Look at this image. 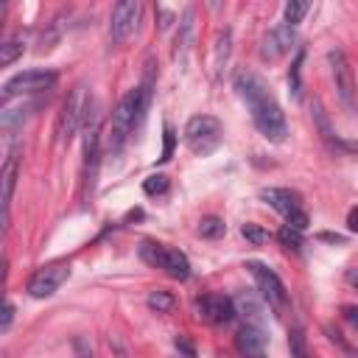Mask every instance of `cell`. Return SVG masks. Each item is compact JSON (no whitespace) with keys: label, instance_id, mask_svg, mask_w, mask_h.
I'll return each instance as SVG.
<instances>
[{"label":"cell","instance_id":"obj_1","mask_svg":"<svg viewBox=\"0 0 358 358\" xmlns=\"http://www.w3.org/2000/svg\"><path fill=\"white\" fill-rule=\"evenodd\" d=\"M235 90H238L241 101L247 104L255 129H258L269 143H283L286 134H288L286 115H283L280 104L274 101V95L269 93L266 81H263L260 76L249 73V70H241V73L235 76Z\"/></svg>","mask_w":358,"mask_h":358},{"label":"cell","instance_id":"obj_2","mask_svg":"<svg viewBox=\"0 0 358 358\" xmlns=\"http://www.w3.org/2000/svg\"><path fill=\"white\" fill-rule=\"evenodd\" d=\"M148 107H151V84L148 81L140 84V87H134V90H129L120 98V104L112 112L109 129H107V151L118 154L129 143V137L134 134V129L143 123Z\"/></svg>","mask_w":358,"mask_h":358},{"label":"cell","instance_id":"obj_3","mask_svg":"<svg viewBox=\"0 0 358 358\" xmlns=\"http://www.w3.org/2000/svg\"><path fill=\"white\" fill-rule=\"evenodd\" d=\"M140 258L148 266L162 269L173 280H188L191 277V260H188V255L173 249V247H165V244H157V241H143L140 244Z\"/></svg>","mask_w":358,"mask_h":358},{"label":"cell","instance_id":"obj_4","mask_svg":"<svg viewBox=\"0 0 358 358\" xmlns=\"http://www.w3.org/2000/svg\"><path fill=\"white\" fill-rule=\"evenodd\" d=\"M185 146L199 154V157H208L219 148L221 143V120L213 118V115H194L188 123H185Z\"/></svg>","mask_w":358,"mask_h":358},{"label":"cell","instance_id":"obj_5","mask_svg":"<svg viewBox=\"0 0 358 358\" xmlns=\"http://www.w3.org/2000/svg\"><path fill=\"white\" fill-rule=\"evenodd\" d=\"M247 269L252 272L263 302H269V308H274L277 313H283L291 299H288V288H286V283L280 280V274H277L274 269H269L266 263H260V260H249Z\"/></svg>","mask_w":358,"mask_h":358},{"label":"cell","instance_id":"obj_6","mask_svg":"<svg viewBox=\"0 0 358 358\" xmlns=\"http://www.w3.org/2000/svg\"><path fill=\"white\" fill-rule=\"evenodd\" d=\"M56 70H42V68H31V70H23L17 76H12L6 84H3V104H9L12 98L17 95H29V93H45L56 84Z\"/></svg>","mask_w":358,"mask_h":358},{"label":"cell","instance_id":"obj_7","mask_svg":"<svg viewBox=\"0 0 358 358\" xmlns=\"http://www.w3.org/2000/svg\"><path fill=\"white\" fill-rule=\"evenodd\" d=\"M87 107H90V98H87V87H84V84H76V87H73V93L68 95L65 107H62V115H59V126H56V132H59V143H62V146H68V143L73 140V134L79 132V123L84 120V115H87Z\"/></svg>","mask_w":358,"mask_h":358},{"label":"cell","instance_id":"obj_8","mask_svg":"<svg viewBox=\"0 0 358 358\" xmlns=\"http://www.w3.org/2000/svg\"><path fill=\"white\" fill-rule=\"evenodd\" d=\"M70 277V266L68 263H48L42 269L34 272V277L29 280V294L34 299H45V297H54L62 283Z\"/></svg>","mask_w":358,"mask_h":358},{"label":"cell","instance_id":"obj_9","mask_svg":"<svg viewBox=\"0 0 358 358\" xmlns=\"http://www.w3.org/2000/svg\"><path fill=\"white\" fill-rule=\"evenodd\" d=\"M137 23H140V3L134 0H123L112 9V17H109V40L115 45H123L134 31H137Z\"/></svg>","mask_w":358,"mask_h":358},{"label":"cell","instance_id":"obj_10","mask_svg":"<svg viewBox=\"0 0 358 358\" xmlns=\"http://www.w3.org/2000/svg\"><path fill=\"white\" fill-rule=\"evenodd\" d=\"M196 311L210 325H230L238 316L235 299L233 297H224V294H205V297H199L196 299Z\"/></svg>","mask_w":358,"mask_h":358},{"label":"cell","instance_id":"obj_11","mask_svg":"<svg viewBox=\"0 0 358 358\" xmlns=\"http://www.w3.org/2000/svg\"><path fill=\"white\" fill-rule=\"evenodd\" d=\"M330 59V68H333V79H336V90H338V98L347 109L355 107V73H352V65L350 59L341 54V51H330L327 54Z\"/></svg>","mask_w":358,"mask_h":358},{"label":"cell","instance_id":"obj_12","mask_svg":"<svg viewBox=\"0 0 358 358\" xmlns=\"http://www.w3.org/2000/svg\"><path fill=\"white\" fill-rule=\"evenodd\" d=\"M297 42V29L288 26V23H280L274 26L266 37H263V45H260V56L266 62H277L280 56H286Z\"/></svg>","mask_w":358,"mask_h":358},{"label":"cell","instance_id":"obj_13","mask_svg":"<svg viewBox=\"0 0 358 358\" xmlns=\"http://www.w3.org/2000/svg\"><path fill=\"white\" fill-rule=\"evenodd\" d=\"M235 350L244 358H266V333L260 330V325H244L235 333Z\"/></svg>","mask_w":358,"mask_h":358},{"label":"cell","instance_id":"obj_14","mask_svg":"<svg viewBox=\"0 0 358 358\" xmlns=\"http://www.w3.org/2000/svg\"><path fill=\"white\" fill-rule=\"evenodd\" d=\"M260 199L269 208H274L277 213H283V216H288V213H294V210L302 208V196L297 191H291V188H263L260 191Z\"/></svg>","mask_w":358,"mask_h":358},{"label":"cell","instance_id":"obj_15","mask_svg":"<svg viewBox=\"0 0 358 358\" xmlns=\"http://www.w3.org/2000/svg\"><path fill=\"white\" fill-rule=\"evenodd\" d=\"M17 173H20V154L12 151L6 165H3V210H6V216H9V208H12V199H15Z\"/></svg>","mask_w":358,"mask_h":358},{"label":"cell","instance_id":"obj_16","mask_svg":"<svg viewBox=\"0 0 358 358\" xmlns=\"http://www.w3.org/2000/svg\"><path fill=\"white\" fill-rule=\"evenodd\" d=\"M191 42H194V12H185V20H182V26H179V34H176L173 59H185Z\"/></svg>","mask_w":358,"mask_h":358},{"label":"cell","instance_id":"obj_17","mask_svg":"<svg viewBox=\"0 0 358 358\" xmlns=\"http://www.w3.org/2000/svg\"><path fill=\"white\" fill-rule=\"evenodd\" d=\"M23 51H26L23 37H9L3 45H0V65H3V68L15 65V62L23 56Z\"/></svg>","mask_w":358,"mask_h":358},{"label":"cell","instance_id":"obj_18","mask_svg":"<svg viewBox=\"0 0 358 358\" xmlns=\"http://www.w3.org/2000/svg\"><path fill=\"white\" fill-rule=\"evenodd\" d=\"M148 308L151 311H157V313H168V311H173V305H176V297L171 294V291H162V288H154V291H148Z\"/></svg>","mask_w":358,"mask_h":358},{"label":"cell","instance_id":"obj_19","mask_svg":"<svg viewBox=\"0 0 358 358\" xmlns=\"http://www.w3.org/2000/svg\"><path fill=\"white\" fill-rule=\"evenodd\" d=\"M288 350H291V358H311L308 338H305V330L302 327H291L288 330Z\"/></svg>","mask_w":358,"mask_h":358},{"label":"cell","instance_id":"obj_20","mask_svg":"<svg viewBox=\"0 0 358 358\" xmlns=\"http://www.w3.org/2000/svg\"><path fill=\"white\" fill-rule=\"evenodd\" d=\"M227 233V224H224V219H219V216H205L202 221H199V235L202 238H221Z\"/></svg>","mask_w":358,"mask_h":358},{"label":"cell","instance_id":"obj_21","mask_svg":"<svg viewBox=\"0 0 358 358\" xmlns=\"http://www.w3.org/2000/svg\"><path fill=\"white\" fill-rule=\"evenodd\" d=\"M308 9H311V3H305V0H288L286 3V23L297 29L302 23V17L308 15Z\"/></svg>","mask_w":358,"mask_h":358},{"label":"cell","instance_id":"obj_22","mask_svg":"<svg viewBox=\"0 0 358 358\" xmlns=\"http://www.w3.org/2000/svg\"><path fill=\"white\" fill-rule=\"evenodd\" d=\"M168 176L165 173H151L148 179H146V182H143V191L148 194V196H159V194H165L168 191Z\"/></svg>","mask_w":358,"mask_h":358},{"label":"cell","instance_id":"obj_23","mask_svg":"<svg viewBox=\"0 0 358 358\" xmlns=\"http://www.w3.org/2000/svg\"><path fill=\"white\" fill-rule=\"evenodd\" d=\"M277 238H280V244H283V247H288V249H299V247H302V233L291 230L288 224H283V227H280Z\"/></svg>","mask_w":358,"mask_h":358},{"label":"cell","instance_id":"obj_24","mask_svg":"<svg viewBox=\"0 0 358 358\" xmlns=\"http://www.w3.org/2000/svg\"><path fill=\"white\" fill-rule=\"evenodd\" d=\"M241 235H244L247 241H252L255 247H260V244H266V241H269V233H266V230H260L258 224H244V227H241Z\"/></svg>","mask_w":358,"mask_h":358},{"label":"cell","instance_id":"obj_25","mask_svg":"<svg viewBox=\"0 0 358 358\" xmlns=\"http://www.w3.org/2000/svg\"><path fill=\"white\" fill-rule=\"evenodd\" d=\"M302 59H305V51L299 48V51H297V59H294V65H291V73H288V84H291L294 95H299V73H302Z\"/></svg>","mask_w":358,"mask_h":358},{"label":"cell","instance_id":"obj_26","mask_svg":"<svg viewBox=\"0 0 358 358\" xmlns=\"http://www.w3.org/2000/svg\"><path fill=\"white\" fill-rule=\"evenodd\" d=\"M286 224H288L291 230H297V233H305V230H308V224H311V219H308V213L299 208V210H294V213H288V216H286Z\"/></svg>","mask_w":358,"mask_h":358},{"label":"cell","instance_id":"obj_27","mask_svg":"<svg viewBox=\"0 0 358 358\" xmlns=\"http://www.w3.org/2000/svg\"><path fill=\"white\" fill-rule=\"evenodd\" d=\"M238 305H241L244 311H249V316H252V319H255V325H258V319H260V305H258V302H255V299H252L247 291H244V294H238L235 308H238Z\"/></svg>","mask_w":358,"mask_h":358},{"label":"cell","instance_id":"obj_28","mask_svg":"<svg viewBox=\"0 0 358 358\" xmlns=\"http://www.w3.org/2000/svg\"><path fill=\"white\" fill-rule=\"evenodd\" d=\"M227 54H230V29H224L219 34V48H216V65H221V59L227 62Z\"/></svg>","mask_w":358,"mask_h":358},{"label":"cell","instance_id":"obj_29","mask_svg":"<svg viewBox=\"0 0 358 358\" xmlns=\"http://www.w3.org/2000/svg\"><path fill=\"white\" fill-rule=\"evenodd\" d=\"M325 333H327V336H330V341H333V344H338V347H341V350H344L350 358H358V352H355V350H352V347L344 341V336H341L338 330H333V327H325Z\"/></svg>","mask_w":358,"mask_h":358},{"label":"cell","instance_id":"obj_30","mask_svg":"<svg viewBox=\"0 0 358 358\" xmlns=\"http://www.w3.org/2000/svg\"><path fill=\"white\" fill-rule=\"evenodd\" d=\"M171 154H173V129H171V126H165V148H162L159 162H168V159H171Z\"/></svg>","mask_w":358,"mask_h":358},{"label":"cell","instance_id":"obj_31","mask_svg":"<svg viewBox=\"0 0 358 358\" xmlns=\"http://www.w3.org/2000/svg\"><path fill=\"white\" fill-rule=\"evenodd\" d=\"M12 319H15V305L6 299V305H3V322H0V330L6 333V330L12 327Z\"/></svg>","mask_w":358,"mask_h":358},{"label":"cell","instance_id":"obj_32","mask_svg":"<svg viewBox=\"0 0 358 358\" xmlns=\"http://www.w3.org/2000/svg\"><path fill=\"white\" fill-rule=\"evenodd\" d=\"M341 316L358 330V305H344V308H341Z\"/></svg>","mask_w":358,"mask_h":358},{"label":"cell","instance_id":"obj_33","mask_svg":"<svg viewBox=\"0 0 358 358\" xmlns=\"http://www.w3.org/2000/svg\"><path fill=\"white\" fill-rule=\"evenodd\" d=\"M176 347L182 350V352H185L188 358H194V355H196V352H194V347H191V341H188L185 336H176Z\"/></svg>","mask_w":358,"mask_h":358},{"label":"cell","instance_id":"obj_34","mask_svg":"<svg viewBox=\"0 0 358 358\" xmlns=\"http://www.w3.org/2000/svg\"><path fill=\"white\" fill-rule=\"evenodd\" d=\"M347 227H350L352 233H358V208H352V210L347 213Z\"/></svg>","mask_w":358,"mask_h":358},{"label":"cell","instance_id":"obj_35","mask_svg":"<svg viewBox=\"0 0 358 358\" xmlns=\"http://www.w3.org/2000/svg\"><path fill=\"white\" fill-rule=\"evenodd\" d=\"M76 350H79V355H81V358H93V350H87L84 338H79V341H76Z\"/></svg>","mask_w":358,"mask_h":358},{"label":"cell","instance_id":"obj_36","mask_svg":"<svg viewBox=\"0 0 358 358\" xmlns=\"http://www.w3.org/2000/svg\"><path fill=\"white\" fill-rule=\"evenodd\" d=\"M347 283L352 288H358V269H347Z\"/></svg>","mask_w":358,"mask_h":358},{"label":"cell","instance_id":"obj_37","mask_svg":"<svg viewBox=\"0 0 358 358\" xmlns=\"http://www.w3.org/2000/svg\"><path fill=\"white\" fill-rule=\"evenodd\" d=\"M322 241H333V244H341V235H330V233H325V235H322Z\"/></svg>","mask_w":358,"mask_h":358}]
</instances>
